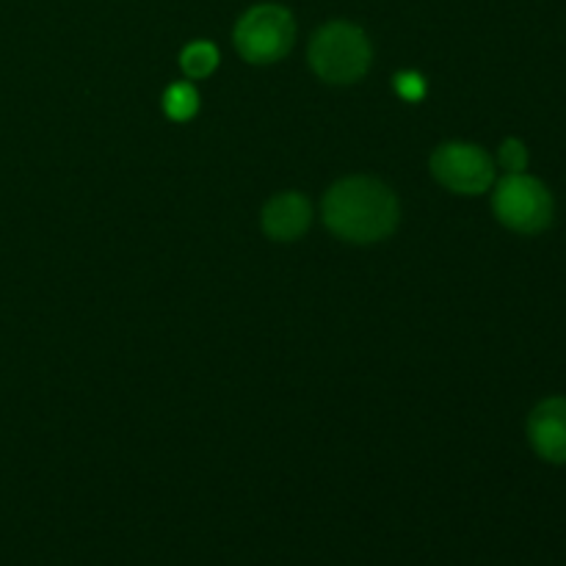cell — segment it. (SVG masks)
<instances>
[{"instance_id":"1","label":"cell","mask_w":566,"mask_h":566,"mask_svg":"<svg viewBox=\"0 0 566 566\" xmlns=\"http://www.w3.org/2000/svg\"><path fill=\"white\" fill-rule=\"evenodd\" d=\"M398 219L396 193L376 177H346L324 197V224L340 241L376 243L396 230Z\"/></svg>"},{"instance_id":"2","label":"cell","mask_w":566,"mask_h":566,"mask_svg":"<svg viewBox=\"0 0 566 566\" xmlns=\"http://www.w3.org/2000/svg\"><path fill=\"white\" fill-rule=\"evenodd\" d=\"M307 55L310 66L321 81L348 86L368 72L374 50H370L363 28L346 20H335L315 31V36L310 39Z\"/></svg>"},{"instance_id":"3","label":"cell","mask_w":566,"mask_h":566,"mask_svg":"<svg viewBox=\"0 0 566 566\" xmlns=\"http://www.w3.org/2000/svg\"><path fill=\"white\" fill-rule=\"evenodd\" d=\"M232 42L249 64H274L291 53L293 42H296V20L280 3L252 6L238 20Z\"/></svg>"},{"instance_id":"4","label":"cell","mask_w":566,"mask_h":566,"mask_svg":"<svg viewBox=\"0 0 566 566\" xmlns=\"http://www.w3.org/2000/svg\"><path fill=\"white\" fill-rule=\"evenodd\" d=\"M492 208L503 227L523 232V235H536V232L547 230L553 224V213H556L553 193L547 191L545 182L525 171L506 175L497 182Z\"/></svg>"},{"instance_id":"5","label":"cell","mask_w":566,"mask_h":566,"mask_svg":"<svg viewBox=\"0 0 566 566\" xmlns=\"http://www.w3.org/2000/svg\"><path fill=\"white\" fill-rule=\"evenodd\" d=\"M431 175L448 191L475 197V193H484L495 182V160L475 144L451 142L434 149Z\"/></svg>"},{"instance_id":"6","label":"cell","mask_w":566,"mask_h":566,"mask_svg":"<svg viewBox=\"0 0 566 566\" xmlns=\"http://www.w3.org/2000/svg\"><path fill=\"white\" fill-rule=\"evenodd\" d=\"M528 442L545 462L566 464V398H545L531 412Z\"/></svg>"},{"instance_id":"7","label":"cell","mask_w":566,"mask_h":566,"mask_svg":"<svg viewBox=\"0 0 566 566\" xmlns=\"http://www.w3.org/2000/svg\"><path fill=\"white\" fill-rule=\"evenodd\" d=\"M260 221L271 241H296L313 221V208L302 193L285 191L265 202Z\"/></svg>"},{"instance_id":"8","label":"cell","mask_w":566,"mask_h":566,"mask_svg":"<svg viewBox=\"0 0 566 566\" xmlns=\"http://www.w3.org/2000/svg\"><path fill=\"white\" fill-rule=\"evenodd\" d=\"M180 66L188 77H193V81L208 77L210 72L219 66V50L210 42H191L180 53Z\"/></svg>"},{"instance_id":"9","label":"cell","mask_w":566,"mask_h":566,"mask_svg":"<svg viewBox=\"0 0 566 566\" xmlns=\"http://www.w3.org/2000/svg\"><path fill=\"white\" fill-rule=\"evenodd\" d=\"M164 111L169 119L186 122L199 111V94L191 83H171L164 94Z\"/></svg>"},{"instance_id":"10","label":"cell","mask_w":566,"mask_h":566,"mask_svg":"<svg viewBox=\"0 0 566 566\" xmlns=\"http://www.w3.org/2000/svg\"><path fill=\"white\" fill-rule=\"evenodd\" d=\"M497 160L509 175H520V171L528 169V147L520 138H506L497 149Z\"/></svg>"},{"instance_id":"11","label":"cell","mask_w":566,"mask_h":566,"mask_svg":"<svg viewBox=\"0 0 566 566\" xmlns=\"http://www.w3.org/2000/svg\"><path fill=\"white\" fill-rule=\"evenodd\" d=\"M392 86H396L398 97H403L407 103H420L426 97V77L420 72H398Z\"/></svg>"}]
</instances>
